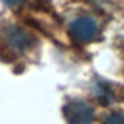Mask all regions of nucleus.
I'll return each instance as SVG.
<instances>
[{"mask_svg":"<svg viewBox=\"0 0 124 124\" xmlns=\"http://www.w3.org/2000/svg\"><path fill=\"white\" fill-rule=\"evenodd\" d=\"M3 41L15 51H25L34 44V37L18 25H9L3 29Z\"/></svg>","mask_w":124,"mask_h":124,"instance_id":"nucleus-2","label":"nucleus"},{"mask_svg":"<svg viewBox=\"0 0 124 124\" xmlns=\"http://www.w3.org/2000/svg\"><path fill=\"white\" fill-rule=\"evenodd\" d=\"M22 2V0H3V3L8 5V6H16Z\"/></svg>","mask_w":124,"mask_h":124,"instance_id":"nucleus-5","label":"nucleus"},{"mask_svg":"<svg viewBox=\"0 0 124 124\" xmlns=\"http://www.w3.org/2000/svg\"><path fill=\"white\" fill-rule=\"evenodd\" d=\"M70 35L78 42H91L98 34L96 22L89 16H80L75 19L69 28Z\"/></svg>","mask_w":124,"mask_h":124,"instance_id":"nucleus-3","label":"nucleus"},{"mask_svg":"<svg viewBox=\"0 0 124 124\" xmlns=\"http://www.w3.org/2000/svg\"><path fill=\"white\" fill-rule=\"evenodd\" d=\"M63 115L67 124H92L93 123V108L80 99L69 101L63 107Z\"/></svg>","mask_w":124,"mask_h":124,"instance_id":"nucleus-1","label":"nucleus"},{"mask_svg":"<svg viewBox=\"0 0 124 124\" xmlns=\"http://www.w3.org/2000/svg\"><path fill=\"white\" fill-rule=\"evenodd\" d=\"M102 124H124V112H118V111H114L111 112Z\"/></svg>","mask_w":124,"mask_h":124,"instance_id":"nucleus-4","label":"nucleus"}]
</instances>
